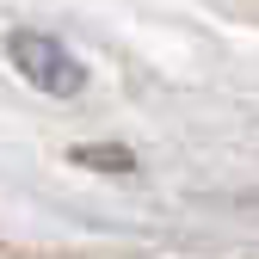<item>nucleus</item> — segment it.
Wrapping results in <instances>:
<instances>
[{
	"mask_svg": "<svg viewBox=\"0 0 259 259\" xmlns=\"http://www.w3.org/2000/svg\"><path fill=\"white\" fill-rule=\"evenodd\" d=\"M13 62H19V74H25L31 87L50 93V99H74V93L87 87L80 62L62 50L56 37H37V31H19V37H13Z\"/></svg>",
	"mask_w": 259,
	"mask_h": 259,
	"instance_id": "nucleus-1",
	"label": "nucleus"
}]
</instances>
